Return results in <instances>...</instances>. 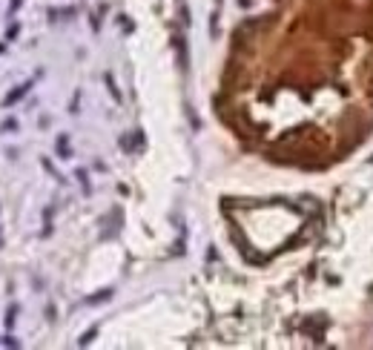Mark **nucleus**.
Segmentation results:
<instances>
[{
	"label": "nucleus",
	"mask_w": 373,
	"mask_h": 350,
	"mask_svg": "<svg viewBox=\"0 0 373 350\" xmlns=\"http://www.w3.org/2000/svg\"><path fill=\"white\" fill-rule=\"evenodd\" d=\"M29 86H32V83H23V86H17V89H15L12 95L6 98V106H9V103H15L17 98H23V95H26V92H29Z\"/></svg>",
	"instance_id": "nucleus-1"
}]
</instances>
